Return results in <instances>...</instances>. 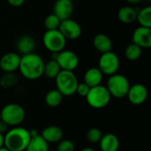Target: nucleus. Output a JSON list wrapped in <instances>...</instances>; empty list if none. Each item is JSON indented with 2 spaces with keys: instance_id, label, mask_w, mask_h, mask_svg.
I'll list each match as a JSON object with an SVG mask.
<instances>
[{
  "instance_id": "f257e3e1",
  "label": "nucleus",
  "mask_w": 151,
  "mask_h": 151,
  "mask_svg": "<svg viewBox=\"0 0 151 151\" xmlns=\"http://www.w3.org/2000/svg\"><path fill=\"white\" fill-rule=\"evenodd\" d=\"M44 64L42 58L33 52L20 56V62L18 70L25 79L35 81L43 75Z\"/></svg>"
},
{
  "instance_id": "f03ea898",
  "label": "nucleus",
  "mask_w": 151,
  "mask_h": 151,
  "mask_svg": "<svg viewBox=\"0 0 151 151\" xmlns=\"http://www.w3.org/2000/svg\"><path fill=\"white\" fill-rule=\"evenodd\" d=\"M30 140L31 136L27 128L13 127L4 134V146L10 151H25Z\"/></svg>"
},
{
  "instance_id": "7ed1b4c3",
  "label": "nucleus",
  "mask_w": 151,
  "mask_h": 151,
  "mask_svg": "<svg viewBox=\"0 0 151 151\" xmlns=\"http://www.w3.org/2000/svg\"><path fill=\"white\" fill-rule=\"evenodd\" d=\"M78 83V78L73 71L61 70L55 78L56 88L64 96H71L74 95Z\"/></svg>"
},
{
  "instance_id": "20e7f679",
  "label": "nucleus",
  "mask_w": 151,
  "mask_h": 151,
  "mask_svg": "<svg viewBox=\"0 0 151 151\" xmlns=\"http://www.w3.org/2000/svg\"><path fill=\"white\" fill-rule=\"evenodd\" d=\"M0 115L2 121L6 123L10 127H13L19 126L25 120L26 111L21 105L11 103L3 107Z\"/></svg>"
},
{
  "instance_id": "39448f33",
  "label": "nucleus",
  "mask_w": 151,
  "mask_h": 151,
  "mask_svg": "<svg viewBox=\"0 0 151 151\" xmlns=\"http://www.w3.org/2000/svg\"><path fill=\"white\" fill-rule=\"evenodd\" d=\"M85 98L90 107L98 110L106 107L110 104L111 96L109 93L106 86L98 85L90 88Z\"/></svg>"
},
{
  "instance_id": "423d86ee",
  "label": "nucleus",
  "mask_w": 151,
  "mask_h": 151,
  "mask_svg": "<svg viewBox=\"0 0 151 151\" xmlns=\"http://www.w3.org/2000/svg\"><path fill=\"white\" fill-rule=\"evenodd\" d=\"M130 86V82L125 75L115 73L109 76L106 88L111 97L120 99L127 97Z\"/></svg>"
},
{
  "instance_id": "0eeeda50",
  "label": "nucleus",
  "mask_w": 151,
  "mask_h": 151,
  "mask_svg": "<svg viewBox=\"0 0 151 151\" xmlns=\"http://www.w3.org/2000/svg\"><path fill=\"white\" fill-rule=\"evenodd\" d=\"M43 46L51 53H58L65 49L66 39L58 29L46 30L42 35Z\"/></svg>"
},
{
  "instance_id": "6e6552de",
  "label": "nucleus",
  "mask_w": 151,
  "mask_h": 151,
  "mask_svg": "<svg viewBox=\"0 0 151 151\" xmlns=\"http://www.w3.org/2000/svg\"><path fill=\"white\" fill-rule=\"evenodd\" d=\"M119 65V58L112 50L103 53L98 60V68L104 75L111 76L117 73Z\"/></svg>"
},
{
  "instance_id": "1a4fd4ad",
  "label": "nucleus",
  "mask_w": 151,
  "mask_h": 151,
  "mask_svg": "<svg viewBox=\"0 0 151 151\" xmlns=\"http://www.w3.org/2000/svg\"><path fill=\"white\" fill-rule=\"evenodd\" d=\"M56 61L59 65L61 70L74 71L79 65L80 59L75 52L69 50H63L58 53Z\"/></svg>"
},
{
  "instance_id": "9d476101",
  "label": "nucleus",
  "mask_w": 151,
  "mask_h": 151,
  "mask_svg": "<svg viewBox=\"0 0 151 151\" xmlns=\"http://www.w3.org/2000/svg\"><path fill=\"white\" fill-rule=\"evenodd\" d=\"M58 30L67 40H76L81 37L82 28L81 25L74 19H67L61 20Z\"/></svg>"
},
{
  "instance_id": "9b49d317",
  "label": "nucleus",
  "mask_w": 151,
  "mask_h": 151,
  "mask_svg": "<svg viewBox=\"0 0 151 151\" xmlns=\"http://www.w3.org/2000/svg\"><path fill=\"white\" fill-rule=\"evenodd\" d=\"M148 95L149 92L145 85L142 83H135L130 86L127 97L132 104L141 105L146 102Z\"/></svg>"
},
{
  "instance_id": "f8f14e48",
  "label": "nucleus",
  "mask_w": 151,
  "mask_h": 151,
  "mask_svg": "<svg viewBox=\"0 0 151 151\" xmlns=\"http://www.w3.org/2000/svg\"><path fill=\"white\" fill-rule=\"evenodd\" d=\"M20 56L17 52H7L0 58V69L4 73H15L19 69Z\"/></svg>"
},
{
  "instance_id": "ddd939ff",
  "label": "nucleus",
  "mask_w": 151,
  "mask_h": 151,
  "mask_svg": "<svg viewBox=\"0 0 151 151\" xmlns=\"http://www.w3.org/2000/svg\"><path fill=\"white\" fill-rule=\"evenodd\" d=\"M133 43L138 45L142 49H149L151 47V27H138L134 29L132 35Z\"/></svg>"
},
{
  "instance_id": "4468645a",
  "label": "nucleus",
  "mask_w": 151,
  "mask_h": 151,
  "mask_svg": "<svg viewBox=\"0 0 151 151\" xmlns=\"http://www.w3.org/2000/svg\"><path fill=\"white\" fill-rule=\"evenodd\" d=\"M73 12V3L71 0H56L53 4V13L60 19H70Z\"/></svg>"
},
{
  "instance_id": "2eb2a0df",
  "label": "nucleus",
  "mask_w": 151,
  "mask_h": 151,
  "mask_svg": "<svg viewBox=\"0 0 151 151\" xmlns=\"http://www.w3.org/2000/svg\"><path fill=\"white\" fill-rule=\"evenodd\" d=\"M35 40L30 35H22L16 42V48L19 54L27 55L33 53L35 50Z\"/></svg>"
},
{
  "instance_id": "dca6fc26",
  "label": "nucleus",
  "mask_w": 151,
  "mask_h": 151,
  "mask_svg": "<svg viewBox=\"0 0 151 151\" xmlns=\"http://www.w3.org/2000/svg\"><path fill=\"white\" fill-rule=\"evenodd\" d=\"M48 143H58L63 139V130L58 126H49L42 129L40 134Z\"/></svg>"
},
{
  "instance_id": "f3484780",
  "label": "nucleus",
  "mask_w": 151,
  "mask_h": 151,
  "mask_svg": "<svg viewBox=\"0 0 151 151\" xmlns=\"http://www.w3.org/2000/svg\"><path fill=\"white\" fill-rule=\"evenodd\" d=\"M93 45L95 49L100 53H105L111 51L112 50V41L109 37V35L100 33L94 36L93 38Z\"/></svg>"
},
{
  "instance_id": "a211bd4d",
  "label": "nucleus",
  "mask_w": 151,
  "mask_h": 151,
  "mask_svg": "<svg viewBox=\"0 0 151 151\" xmlns=\"http://www.w3.org/2000/svg\"><path fill=\"white\" fill-rule=\"evenodd\" d=\"M99 143L101 151H118L119 149V140L114 134H103Z\"/></svg>"
},
{
  "instance_id": "6ab92c4d",
  "label": "nucleus",
  "mask_w": 151,
  "mask_h": 151,
  "mask_svg": "<svg viewBox=\"0 0 151 151\" xmlns=\"http://www.w3.org/2000/svg\"><path fill=\"white\" fill-rule=\"evenodd\" d=\"M104 74L98 67H90L84 73V81L89 88L101 85Z\"/></svg>"
},
{
  "instance_id": "aec40b11",
  "label": "nucleus",
  "mask_w": 151,
  "mask_h": 151,
  "mask_svg": "<svg viewBox=\"0 0 151 151\" xmlns=\"http://www.w3.org/2000/svg\"><path fill=\"white\" fill-rule=\"evenodd\" d=\"M118 18L124 24H132L136 21L137 10L130 5L123 6L118 12Z\"/></svg>"
},
{
  "instance_id": "412c9836",
  "label": "nucleus",
  "mask_w": 151,
  "mask_h": 151,
  "mask_svg": "<svg viewBox=\"0 0 151 151\" xmlns=\"http://www.w3.org/2000/svg\"><path fill=\"white\" fill-rule=\"evenodd\" d=\"M49 143L39 134L34 138H31L28 145L25 151H48Z\"/></svg>"
},
{
  "instance_id": "4be33fe9",
  "label": "nucleus",
  "mask_w": 151,
  "mask_h": 151,
  "mask_svg": "<svg viewBox=\"0 0 151 151\" xmlns=\"http://www.w3.org/2000/svg\"><path fill=\"white\" fill-rule=\"evenodd\" d=\"M63 97L64 96L57 88H55V89H50V91L47 92L44 100H45V104L49 107L55 108L61 104L63 101Z\"/></svg>"
},
{
  "instance_id": "5701e85b",
  "label": "nucleus",
  "mask_w": 151,
  "mask_h": 151,
  "mask_svg": "<svg viewBox=\"0 0 151 151\" xmlns=\"http://www.w3.org/2000/svg\"><path fill=\"white\" fill-rule=\"evenodd\" d=\"M139 25L145 27H151V6L148 5L140 11H137V18Z\"/></svg>"
},
{
  "instance_id": "b1692460",
  "label": "nucleus",
  "mask_w": 151,
  "mask_h": 151,
  "mask_svg": "<svg viewBox=\"0 0 151 151\" xmlns=\"http://www.w3.org/2000/svg\"><path fill=\"white\" fill-rule=\"evenodd\" d=\"M60 71L61 68L59 65L54 59H50L44 64L43 75H45L48 79H55Z\"/></svg>"
},
{
  "instance_id": "393cba45",
  "label": "nucleus",
  "mask_w": 151,
  "mask_h": 151,
  "mask_svg": "<svg viewBox=\"0 0 151 151\" xmlns=\"http://www.w3.org/2000/svg\"><path fill=\"white\" fill-rule=\"evenodd\" d=\"M19 82V77L15 73H4V75L0 77V87L4 89L12 88Z\"/></svg>"
},
{
  "instance_id": "a878e982",
  "label": "nucleus",
  "mask_w": 151,
  "mask_h": 151,
  "mask_svg": "<svg viewBox=\"0 0 151 151\" xmlns=\"http://www.w3.org/2000/svg\"><path fill=\"white\" fill-rule=\"evenodd\" d=\"M142 54V49L134 43H130L125 49V57L129 61L138 60Z\"/></svg>"
},
{
  "instance_id": "bb28decb",
  "label": "nucleus",
  "mask_w": 151,
  "mask_h": 151,
  "mask_svg": "<svg viewBox=\"0 0 151 151\" xmlns=\"http://www.w3.org/2000/svg\"><path fill=\"white\" fill-rule=\"evenodd\" d=\"M60 22L61 20L54 13H51L45 17L43 20V25L46 30H55L58 29Z\"/></svg>"
},
{
  "instance_id": "cd10ccee",
  "label": "nucleus",
  "mask_w": 151,
  "mask_h": 151,
  "mask_svg": "<svg viewBox=\"0 0 151 151\" xmlns=\"http://www.w3.org/2000/svg\"><path fill=\"white\" fill-rule=\"evenodd\" d=\"M102 136H103L102 131L96 127H92V128L88 129L87 132V134H86L87 140L91 143H98L100 142Z\"/></svg>"
},
{
  "instance_id": "c85d7f7f",
  "label": "nucleus",
  "mask_w": 151,
  "mask_h": 151,
  "mask_svg": "<svg viewBox=\"0 0 151 151\" xmlns=\"http://www.w3.org/2000/svg\"><path fill=\"white\" fill-rule=\"evenodd\" d=\"M74 143L71 140H61L58 142L56 151H74Z\"/></svg>"
},
{
  "instance_id": "c756f323",
  "label": "nucleus",
  "mask_w": 151,
  "mask_h": 151,
  "mask_svg": "<svg viewBox=\"0 0 151 151\" xmlns=\"http://www.w3.org/2000/svg\"><path fill=\"white\" fill-rule=\"evenodd\" d=\"M89 89H90V88L85 82H79L77 85V88H76L75 94H78L79 96H81L82 97H86Z\"/></svg>"
},
{
  "instance_id": "7c9ffc66",
  "label": "nucleus",
  "mask_w": 151,
  "mask_h": 151,
  "mask_svg": "<svg viewBox=\"0 0 151 151\" xmlns=\"http://www.w3.org/2000/svg\"><path fill=\"white\" fill-rule=\"evenodd\" d=\"M26 0H6V2L12 7H19L21 6Z\"/></svg>"
},
{
  "instance_id": "2f4dec72",
  "label": "nucleus",
  "mask_w": 151,
  "mask_h": 151,
  "mask_svg": "<svg viewBox=\"0 0 151 151\" xmlns=\"http://www.w3.org/2000/svg\"><path fill=\"white\" fill-rule=\"evenodd\" d=\"M9 127H9L6 123H4V121L0 120V133H1V134H4L9 130Z\"/></svg>"
},
{
  "instance_id": "473e14b6",
  "label": "nucleus",
  "mask_w": 151,
  "mask_h": 151,
  "mask_svg": "<svg viewBox=\"0 0 151 151\" xmlns=\"http://www.w3.org/2000/svg\"><path fill=\"white\" fill-rule=\"evenodd\" d=\"M28 131H29V134H30L31 138H34V137L39 135L38 131H37L36 129H31V130H28Z\"/></svg>"
},
{
  "instance_id": "72a5a7b5",
  "label": "nucleus",
  "mask_w": 151,
  "mask_h": 151,
  "mask_svg": "<svg viewBox=\"0 0 151 151\" xmlns=\"http://www.w3.org/2000/svg\"><path fill=\"white\" fill-rule=\"evenodd\" d=\"M129 4H140L142 3L143 0H127Z\"/></svg>"
},
{
  "instance_id": "f704fd0d",
  "label": "nucleus",
  "mask_w": 151,
  "mask_h": 151,
  "mask_svg": "<svg viewBox=\"0 0 151 151\" xmlns=\"http://www.w3.org/2000/svg\"><path fill=\"white\" fill-rule=\"evenodd\" d=\"M4 146V134L0 133V148Z\"/></svg>"
},
{
  "instance_id": "c9c22d12",
  "label": "nucleus",
  "mask_w": 151,
  "mask_h": 151,
  "mask_svg": "<svg viewBox=\"0 0 151 151\" xmlns=\"http://www.w3.org/2000/svg\"><path fill=\"white\" fill-rule=\"evenodd\" d=\"M81 151H96V150H94L93 148H90V147H86L84 149H82Z\"/></svg>"
},
{
  "instance_id": "e433bc0d",
  "label": "nucleus",
  "mask_w": 151,
  "mask_h": 151,
  "mask_svg": "<svg viewBox=\"0 0 151 151\" xmlns=\"http://www.w3.org/2000/svg\"><path fill=\"white\" fill-rule=\"evenodd\" d=\"M0 151H10L9 150H7L4 146H3V147H1L0 148Z\"/></svg>"
},
{
  "instance_id": "4c0bfd02",
  "label": "nucleus",
  "mask_w": 151,
  "mask_h": 151,
  "mask_svg": "<svg viewBox=\"0 0 151 151\" xmlns=\"http://www.w3.org/2000/svg\"><path fill=\"white\" fill-rule=\"evenodd\" d=\"M48 151H56V150H50V149H49V150Z\"/></svg>"
},
{
  "instance_id": "58836bf2",
  "label": "nucleus",
  "mask_w": 151,
  "mask_h": 151,
  "mask_svg": "<svg viewBox=\"0 0 151 151\" xmlns=\"http://www.w3.org/2000/svg\"><path fill=\"white\" fill-rule=\"evenodd\" d=\"M0 120H1V115H0Z\"/></svg>"
},
{
  "instance_id": "ea45409f",
  "label": "nucleus",
  "mask_w": 151,
  "mask_h": 151,
  "mask_svg": "<svg viewBox=\"0 0 151 151\" xmlns=\"http://www.w3.org/2000/svg\"><path fill=\"white\" fill-rule=\"evenodd\" d=\"M71 1H73V0H71Z\"/></svg>"
}]
</instances>
